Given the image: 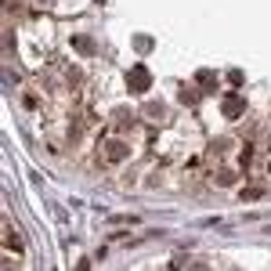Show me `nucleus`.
I'll return each mask as SVG.
<instances>
[{"mask_svg":"<svg viewBox=\"0 0 271 271\" xmlns=\"http://www.w3.org/2000/svg\"><path fill=\"white\" fill-rule=\"evenodd\" d=\"M148 83H152V76H148V69H145V65H134V69L127 73V87L134 90V94H145V90H148Z\"/></svg>","mask_w":271,"mask_h":271,"instance_id":"obj_1","label":"nucleus"},{"mask_svg":"<svg viewBox=\"0 0 271 271\" xmlns=\"http://www.w3.org/2000/svg\"><path fill=\"white\" fill-rule=\"evenodd\" d=\"M242 112H246L242 94H228V98L221 101V116H224V120H242Z\"/></svg>","mask_w":271,"mask_h":271,"instance_id":"obj_2","label":"nucleus"},{"mask_svg":"<svg viewBox=\"0 0 271 271\" xmlns=\"http://www.w3.org/2000/svg\"><path fill=\"white\" fill-rule=\"evenodd\" d=\"M127 155H130V148H127L123 141H109V145H105V159H109V163H123Z\"/></svg>","mask_w":271,"mask_h":271,"instance_id":"obj_3","label":"nucleus"},{"mask_svg":"<svg viewBox=\"0 0 271 271\" xmlns=\"http://www.w3.org/2000/svg\"><path fill=\"white\" fill-rule=\"evenodd\" d=\"M195 83H199V87H202V90H206V94H210V90L217 87V76H213L210 69H199V73H195Z\"/></svg>","mask_w":271,"mask_h":271,"instance_id":"obj_4","label":"nucleus"},{"mask_svg":"<svg viewBox=\"0 0 271 271\" xmlns=\"http://www.w3.org/2000/svg\"><path fill=\"white\" fill-rule=\"evenodd\" d=\"M4 246L15 250V253H22V239H18V232L11 228V224H4Z\"/></svg>","mask_w":271,"mask_h":271,"instance_id":"obj_5","label":"nucleus"},{"mask_svg":"<svg viewBox=\"0 0 271 271\" xmlns=\"http://www.w3.org/2000/svg\"><path fill=\"white\" fill-rule=\"evenodd\" d=\"M264 188H242V199H260Z\"/></svg>","mask_w":271,"mask_h":271,"instance_id":"obj_6","label":"nucleus"},{"mask_svg":"<svg viewBox=\"0 0 271 271\" xmlns=\"http://www.w3.org/2000/svg\"><path fill=\"white\" fill-rule=\"evenodd\" d=\"M217 185H235V174H228V170H224V174L217 177Z\"/></svg>","mask_w":271,"mask_h":271,"instance_id":"obj_7","label":"nucleus"},{"mask_svg":"<svg viewBox=\"0 0 271 271\" xmlns=\"http://www.w3.org/2000/svg\"><path fill=\"white\" fill-rule=\"evenodd\" d=\"M181 101H185V105H195V90H181Z\"/></svg>","mask_w":271,"mask_h":271,"instance_id":"obj_8","label":"nucleus"},{"mask_svg":"<svg viewBox=\"0 0 271 271\" xmlns=\"http://www.w3.org/2000/svg\"><path fill=\"white\" fill-rule=\"evenodd\" d=\"M228 83H235V87H242V73H239V69H232V73H228Z\"/></svg>","mask_w":271,"mask_h":271,"instance_id":"obj_9","label":"nucleus"}]
</instances>
